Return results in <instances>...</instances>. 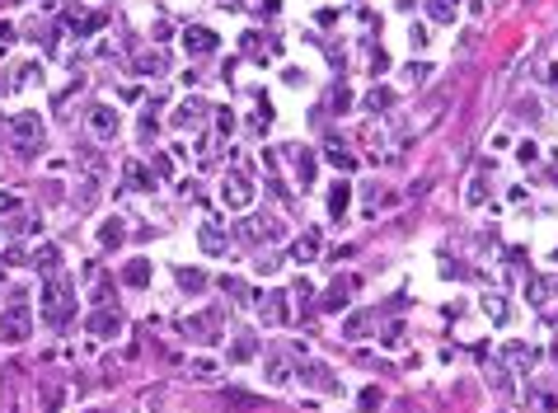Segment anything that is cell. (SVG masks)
I'll list each match as a JSON object with an SVG mask.
<instances>
[{"mask_svg":"<svg viewBox=\"0 0 558 413\" xmlns=\"http://www.w3.org/2000/svg\"><path fill=\"white\" fill-rule=\"evenodd\" d=\"M38 310H43L47 329H66V324L76 319V286L62 282V277H47L43 296H38Z\"/></svg>","mask_w":558,"mask_h":413,"instance_id":"1","label":"cell"},{"mask_svg":"<svg viewBox=\"0 0 558 413\" xmlns=\"http://www.w3.org/2000/svg\"><path fill=\"white\" fill-rule=\"evenodd\" d=\"M295 381L300 385H310V390H333V395H342V381H338V371H328L324 362H314V357H295Z\"/></svg>","mask_w":558,"mask_h":413,"instance_id":"2","label":"cell"},{"mask_svg":"<svg viewBox=\"0 0 558 413\" xmlns=\"http://www.w3.org/2000/svg\"><path fill=\"white\" fill-rule=\"evenodd\" d=\"M281 235H286V225L277 216H249V221L235 225V239H244V244H253V239H281Z\"/></svg>","mask_w":558,"mask_h":413,"instance_id":"3","label":"cell"},{"mask_svg":"<svg viewBox=\"0 0 558 413\" xmlns=\"http://www.w3.org/2000/svg\"><path fill=\"white\" fill-rule=\"evenodd\" d=\"M29 334H33V315H29V305H15V310H5V319H0V338H5V343H24Z\"/></svg>","mask_w":558,"mask_h":413,"instance_id":"4","label":"cell"},{"mask_svg":"<svg viewBox=\"0 0 558 413\" xmlns=\"http://www.w3.org/2000/svg\"><path fill=\"white\" fill-rule=\"evenodd\" d=\"M183 334L193 338V343H216L221 338V315L216 310H202V315L183 319Z\"/></svg>","mask_w":558,"mask_h":413,"instance_id":"5","label":"cell"},{"mask_svg":"<svg viewBox=\"0 0 558 413\" xmlns=\"http://www.w3.org/2000/svg\"><path fill=\"white\" fill-rule=\"evenodd\" d=\"M90 334L94 338H118L123 334V310H118V305H99L90 315Z\"/></svg>","mask_w":558,"mask_h":413,"instance_id":"6","label":"cell"},{"mask_svg":"<svg viewBox=\"0 0 558 413\" xmlns=\"http://www.w3.org/2000/svg\"><path fill=\"white\" fill-rule=\"evenodd\" d=\"M357 286H361L357 272H342V277H333V286L324 291V310H328V315H333V310H342V305L352 301V291H357Z\"/></svg>","mask_w":558,"mask_h":413,"instance_id":"7","label":"cell"},{"mask_svg":"<svg viewBox=\"0 0 558 413\" xmlns=\"http://www.w3.org/2000/svg\"><path fill=\"white\" fill-rule=\"evenodd\" d=\"M90 132L99 136V141H113V136L123 132V122H118V108H109V104H94V108H90Z\"/></svg>","mask_w":558,"mask_h":413,"instance_id":"8","label":"cell"},{"mask_svg":"<svg viewBox=\"0 0 558 413\" xmlns=\"http://www.w3.org/2000/svg\"><path fill=\"white\" fill-rule=\"evenodd\" d=\"M258 315H263V324H286V319H291V305H286L281 291H258Z\"/></svg>","mask_w":558,"mask_h":413,"instance_id":"9","label":"cell"},{"mask_svg":"<svg viewBox=\"0 0 558 413\" xmlns=\"http://www.w3.org/2000/svg\"><path fill=\"white\" fill-rule=\"evenodd\" d=\"M15 136H19V150L33 155V141L43 146V122H38V113H19L15 118Z\"/></svg>","mask_w":558,"mask_h":413,"instance_id":"10","label":"cell"},{"mask_svg":"<svg viewBox=\"0 0 558 413\" xmlns=\"http://www.w3.org/2000/svg\"><path fill=\"white\" fill-rule=\"evenodd\" d=\"M221 197H225V206H249V202H253V183H249V174H225Z\"/></svg>","mask_w":558,"mask_h":413,"instance_id":"11","label":"cell"},{"mask_svg":"<svg viewBox=\"0 0 558 413\" xmlns=\"http://www.w3.org/2000/svg\"><path fill=\"white\" fill-rule=\"evenodd\" d=\"M216 48H221V38L211 29H197V24L183 29V52L188 57H207V52H216Z\"/></svg>","mask_w":558,"mask_h":413,"instance_id":"12","label":"cell"},{"mask_svg":"<svg viewBox=\"0 0 558 413\" xmlns=\"http://www.w3.org/2000/svg\"><path fill=\"white\" fill-rule=\"evenodd\" d=\"M286 155H291V174H295V183H300V188H310L314 183V174H319V169H314V150H305V146H286Z\"/></svg>","mask_w":558,"mask_h":413,"instance_id":"13","label":"cell"},{"mask_svg":"<svg viewBox=\"0 0 558 413\" xmlns=\"http://www.w3.org/2000/svg\"><path fill=\"white\" fill-rule=\"evenodd\" d=\"M483 381L493 385L497 395H507V399L516 395V385H512V371H507V366L497 362V357H483Z\"/></svg>","mask_w":558,"mask_h":413,"instance_id":"14","label":"cell"},{"mask_svg":"<svg viewBox=\"0 0 558 413\" xmlns=\"http://www.w3.org/2000/svg\"><path fill=\"white\" fill-rule=\"evenodd\" d=\"M225 230H221V221H202V230H197V244H202V254H225L230 244H225Z\"/></svg>","mask_w":558,"mask_h":413,"instance_id":"15","label":"cell"},{"mask_svg":"<svg viewBox=\"0 0 558 413\" xmlns=\"http://www.w3.org/2000/svg\"><path fill=\"white\" fill-rule=\"evenodd\" d=\"M263 376H267V385H286L291 381V352H267L263 357Z\"/></svg>","mask_w":558,"mask_h":413,"instance_id":"16","label":"cell"},{"mask_svg":"<svg viewBox=\"0 0 558 413\" xmlns=\"http://www.w3.org/2000/svg\"><path fill=\"white\" fill-rule=\"evenodd\" d=\"M291 258L295 263H310V258H319V230H305V235L291 244Z\"/></svg>","mask_w":558,"mask_h":413,"instance_id":"17","label":"cell"},{"mask_svg":"<svg viewBox=\"0 0 558 413\" xmlns=\"http://www.w3.org/2000/svg\"><path fill=\"white\" fill-rule=\"evenodd\" d=\"M342 334H347V338H366V334H375V310H357V315L342 324Z\"/></svg>","mask_w":558,"mask_h":413,"instance_id":"18","label":"cell"},{"mask_svg":"<svg viewBox=\"0 0 558 413\" xmlns=\"http://www.w3.org/2000/svg\"><path fill=\"white\" fill-rule=\"evenodd\" d=\"M151 272H155V268H151V258H132V263L123 268V282L127 286H151Z\"/></svg>","mask_w":558,"mask_h":413,"instance_id":"19","label":"cell"},{"mask_svg":"<svg viewBox=\"0 0 558 413\" xmlns=\"http://www.w3.org/2000/svg\"><path fill=\"white\" fill-rule=\"evenodd\" d=\"M502 357H507L516 371H530V366H535V348H530V343H507V348H502Z\"/></svg>","mask_w":558,"mask_h":413,"instance_id":"20","label":"cell"},{"mask_svg":"<svg viewBox=\"0 0 558 413\" xmlns=\"http://www.w3.org/2000/svg\"><path fill=\"white\" fill-rule=\"evenodd\" d=\"M488 169H493V164H479V174L469 178V206H483V197H488Z\"/></svg>","mask_w":558,"mask_h":413,"instance_id":"21","label":"cell"},{"mask_svg":"<svg viewBox=\"0 0 558 413\" xmlns=\"http://www.w3.org/2000/svg\"><path fill=\"white\" fill-rule=\"evenodd\" d=\"M258 352V338L253 334H235V343H230V362H249Z\"/></svg>","mask_w":558,"mask_h":413,"instance_id":"22","label":"cell"},{"mask_svg":"<svg viewBox=\"0 0 558 413\" xmlns=\"http://www.w3.org/2000/svg\"><path fill=\"white\" fill-rule=\"evenodd\" d=\"M179 286H183L188 296H202V291H207V277H202V268H179Z\"/></svg>","mask_w":558,"mask_h":413,"instance_id":"23","label":"cell"},{"mask_svg":"<svg viewBox=\"0 0 558 413\" xmlns=\"http://www.w3.org/2000/svg\"><path fill=\"white\" fill-rule=\"evenodd\" d=\"M347 202H352V188H347V183H333V188H328V216H342Z\"/></svg>","mask_w":558,"mask_h":413,"instance_id":"24","label":"cell"},{"mask_svg":"<svg viewBox=\"0 0 558 413\" xmlns=\"http://www.w3.org/2000/svg\"><path fill=\"white\" fill-rule=\"evenodd\" d=\"M455 10H460V0H427V15H432L436 24H450Z\"/></svg>","mask_w":558,"mask_h":413,"instance_id":"25","label":"cell"},{"mask_svg":"<svg viewBox=\"0 0 558 413\" xmlns=\"http://www.w3.org/2000/svg\"><path fill=\"white\" fill-rule=\"evenodd\" d=\"M483 315L493 319V324H507V315H512V310H507V301H502V296H483Z\"/></svg>","mask_w":558,"mask_h":413,"instance_id":"26","label":"cell"},{"mask_svg":"<svg viewBox=\"0 0 558 413\" xmlns=\"http://www.w3.org/2000/svg\"><path fill=\"white\" fill-rule=\"evenodd\" d=\"M328 160H333L338 169H352V164H357V160H352V150H347L338 136H328Z\"/></svg>","mask_w":558,"mask_h":413,"instance_id":"27","label":"cell"},{"mask_svg":"<svg viewBox=\"0 0 558 413\" xmlns=\"http://www.w3.org/2000/svg\"><path fill=\"white\" fill-rule=\"evenodd\" d=\"M57 263H62V249H57V244H43V249L33 254V268H43V272H52Z\"/></svg>","mask_w":558,"mask_h":413,"instance_id":"28","label":"cell"},{"mask_svg":"<svg viewBox=\"0 0 558 413\" xmlns=\"http://www.w3.org/2000/svg\"><path fill=\"white\" fill-rule=\"evenodd\" d=\"M380 404H385V395H380V385H366V390L357 395V409H361V413H375Z\"/></svg>","mask_w":558,"mask_h":413,"instance_id":"29","label":"cell"},{"mask_svg":"<svg viewBox=\"0 0 558 413\" xmlns=\"http://www.w3.org/2000/svg\"><path fill=\"white\" fill-rule=\"evenodd\" d=\"M123 235H127V230H123V221H118V216H113V221H104V230H99V239H104L109 249H113V244H123Z\"/></svg>","mask_w":558,"mask_h":413,"instance_id":"30","label":"cell"},{"mask_svg":"<svg viewBox=\"0 0 558 413\" xmlns=\"http://www.w3.org/2000/svg\"><path fill=\"white\" fill-rule=\"evenodd\" d=\"M549 296H554V286H549V282H530L526 286V301L530 305H549Z\"/></svg>","mask_w":558,"mask_h":413,"instance_id":"31","label":"cell"},{"mask_svg":"<svg viewBox=\"0 0 558 413\" xmlns=\"http://www.w3.org/2000/svg\"><path fill=\"white\" fill-rule=\"evenodd\" d=\"M389 104H394V94H389L385 85H375L371 94H366V108H371V113H380V108H389Z\"/></svg>","mask_w":558,"mask_h":413,"instance_id":"32","label":"cell"},{"mask_svg":"<svg viewBox=\"0 0 558 413\" xmlns=\"http://www.w3.org/2000/svg\"><path fill=\"white\" fill-rule=\"evenodd\" d=\"M137 71H141V76H160V71H165V57L151 52V57H141V62H137Z\"/></svg>","mask_w":558,"mask_h":413,"instance_id":"33","label":"cell"},{"mask_svg":"<svg viewBox=\"0 0 558 413\" xmlns=\"http://www.w3.org/2000/svg\"><path fill=\"white\" fill-rule=\"evenodd\" d=\"M127 183H132V188H155V174H146L141 164H132V174H127Z\"/></svg>","mask_w":558,"mask_h":413,"instance_id":"34","label":"cell"},{"mask_svg":"<svg viewBox=\"0 0 558 413\" xmlns=\"http://www.w3.org/2000/svg\"><path fill=\"white\" fill-rule=\"evenodd\" d=\"M197 118H202V104H197V99H193V104H183V108H179V122H183V127H188V122H197Z\"/></svg>","mask_w":558,"mask_h":413,"instance_id":"35","label":"cell"},{"mask_svg":"<svg viewBox=\"0 0 558 413\" xmlns=\"http://www.w3.org/2000/svg\"><path fill=\"white\" fill-rule=\"evenodd\" d=\"M277 263H281L277 254H258V272H277Z\"/></svg>","mask_w":558,"mask_h":413,"instance_id":"36","label":"cell"},{"mask_svg":"<svg viewBox=\"0 0 558 413\" xmlns=\"http://www.w3.org/2000/svg\"><path fill=\"white\" fill-rule=\"evenodd\" d=\"M221 291H230V296H244V286H239V277H221Z\"/></svg>","mask_w":558,"mask_h":413,"instance_id":"37","label":"cell"},{"mask_svg":"<svg viewBox=\"0 0 558 413\" xmlns=\"http://www.w3.org/2000/svg\"><path fill=\"white\" fill-rule=\"evenodd\" d=\"M333 108L347 113V108H352V94H347V90H338V94H333Z\"/></svg>","mask_w":558,"mask_h":413,"instance_id":"38","label":"cell"},{"mask_svg":"<svg viewBox=\"0 0 558 413\" xmlns=\"http://www.w3.org/2000/svg\"><path fill=\"white\" fill-rule=\"evenodd\" d=\"M0 211H19V197H15V192H0Z\"/></svg>","mask_w":558,"mask_h":413,"instance_id":"39","label":"cell"},{"mask_svg":"<svg viewBox=\"0 0 558 413\" xmlns=\"http://www.w3.org/2000/svg\"><path fill=\"white\" fill-rule=\"evenodd\" d=\"M385 66H389V57H385L380 48H375V57H371V76H375V71H385Z\"/></svg>","mask_w":558,"mask_h":413,"instance_id":"40","label":"cell"},{"mask_svg":"<svg viewBox=\"0 0 558 413\" xmlns=\"http://www.w3.org/2000/svg\"><path fill=\"white\" fill-rule=\"evenodd\" d=\"M0 38H15V29H10V24H0Z\"/></svg>","mask_w":558,"mask_h":413,"instance_id":"41","label":"cell"},{"mask_svg":"<svg viewBox=\"0 0 558 413\" xmlns=\"http://www.w3.org/2000/svg\"><path fill=\"white\" fill-rule=\"evenodd\" d=\"M554 366H558V343H554Z\"/></svg>","mask_w":558,"mask_h":413,"instance_id":"42","label":"cell"},{"mask_svg":"<svg viewBox=\"0 0 558 413\" xmlns=\"http://www.w3.org/2000/svg\"><path fill=\"white\" fill-rule=\"evenodd\" d=\"M554 263H558V249H554Z\"/></svg>","mask_w":558,"mask_h":413,"instance_id":"43","label":"cell"}]
</instances>
